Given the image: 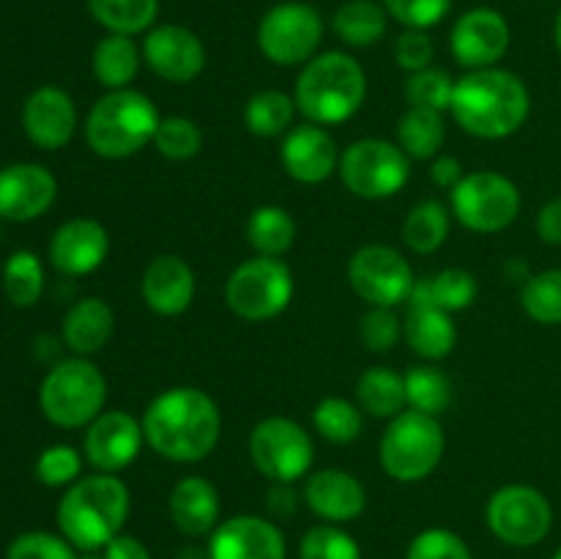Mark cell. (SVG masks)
<instances>
[{"label": "cell", "mask_w": 561, "mask_h": 559, "mask_svg": "<svg viewBox=\"0 0 561 559\" xmlns=\"http://www.w3.org/2000/svg\"><path fill=\"white\" fill-rule=\"evenodd\" d=\"M463 164H460V159L449 157V153H438L436 159H433L431 164V181L436 186H442V190H449L453 192L455 186L463 181Z\"/></svg>", "instance_id": "51"}, {"label": "cell", "mask_w": 561, "mask_h": 559, "mask_svg": "<svg viewBox=\"0 0 561 559\" xmlns=\"http://www.w3.org/2000/svg\"><path fill=\"white\" fill-rule=\"evenodd\" d=\"M485 518L499 540L513 548H529L548 537L553 526V510L546 493L513 482L493 493Z\"/></svg>", "instance_id": "13"}, {"label": "cell", "mask_w": 561, "mask_h": 559, "mask_svg": "<svg viewBox=\"0 0 561 559\" xmlns=\"http://www.w3.org/2000/svg\"><path fill=\"white\" fill-rule=\"evenodd\" d=\"M348 283L370 307H394L409 299L414 288L411 263L387 244H367L348 261Z\"/></svg>", "instance_id": "14"}, {"label": "cell", "mask_w": 561, "mask_h": 559, "mask_svg": "<svg viewBox=\"0 0 561 559\" xmlns=\"http://www.w3.org/2000/svg\"><path fill=\"white\" fill-rule=\"evenodd\" d=\"M82 471V458L75 447L69 444H53V447L44 449L36 460V477L38 482L49 488L71 486V482L80 480Z\"/></svg>", "instance_id": "44"}, {"label": "cell", "mask_w": 561, "mask_h": 559, "mask_svg": "<svg viewBox=\"0 0 561 559\" xmlns=\"http://www.w3.org/2000/svg\"><path fill=\"white\" fill-rule=\"evenodd\" d=\"M115 332V312L99 296H85L64 318V340L77 356H91L110 343Z\"/></svg>", "instance_id": "26"}, {"label": "cell", "mask_w": 561, "mask_h": 559, "mask_svg": "<svg viewBox=\"0 0 561 559\" xmlns=\"http://www.w3.org/2000/svg\"><path fill=\"white\" fill-rule=\"evenodd\" d=\"M299 559H362V551L348 532L334 524H321L301 537Z\"/></svg>", "instance_id": "43"}, {"label": "cell", "mask_w": 561, "mask_h": 559, "mask_svg": "<svg viewBox=\"0 0 561 559\" xmlns=\"http://www.w3.org/2000/svg\"><path fill=\"white\" fill-rule=\"evenodd\" d=\"M356 400L365 414L376 420H392L409 409L405 398V378L389 367H370L356 381Z\"/></svg>", "instance_id": "30"}, {"label": "cell", "mask_w": 561, "mask_h": 559, "mask_svg": "<svg viewBox=\"0 0 561 559\" xmlns=\"http://www.w3.org/2000/svg\"><path fill=\"white\" fill-rule=\"evenodd\" d=\"M294 299V274L279 258L255 255L239 263L225 285V301L244 321H272Z\"/></svg>", "instance_id": "9"}, {"label": "cell", "mask_w": 561, "mask_h": 559, "mask_svg": "<svg viewBox=\"0 0 561 559\" xmlns=\"http://www.w3.org/2000/svg\"><path fill=\"white\" fill-rule=\"evenodd\" d=\"M520 305L526 316L546 327L561 323V269L531 274L520 288Z\"/></svg>", "instance_id": "40"}, {"label": "cell", "mask_w": 561, "mask_h": 559, "mask_svg": "<svg viewBox=\"0 0 561 559\" xmlns=\"http://www.w3.org/2000/svg\"><path fill=\"white\" fill-rule=\"evenodd\" d=\"M22 126L33 146L58 151L75 137L77 107L64 88L42 85L27 96L22 107Z\"/></svg>", "instance_id": "22"}, {"label": "cell", "mask_w": 561, "mask_h": 559, "mask_svg": "<svg viewBox=\"0 0 561 559\" xmlns=\"http://www.w3.org/2000/svg\"><path fill=\"white\" fill-rule=\"evenodd\" d=\"M444 447H447V438H444L438 417L405 409L389 420L381 436V447H378V458L392 480L420 482L431 477L442 464Z\"/></svg>", "instance_id": "7"}, {"label": "cell", "mask_w": 561, "mask_h": 559, "mask_svg": "<svg viewBox=\"0 0 561 559\" xmlns=\"http://www.w3.org/2000/svg\"><path fill=\"white\" fill-rule=\"evenodd\" d=\"M110 255V233L99 219L77 217L60 225L49 241V261L66 277L96 272Z\"/></svg>", "instance_id": "19"}, {"label": "cell", "mask_w": 561, "mask_h": 559, "mask_svg": "<svg viewBox=\"0 0 561 559\" xmlns=\"http://www.w3.org/2000/svg\"><path fill=\"white\" fill-rule=\"evenodd\" d=\"M405 398L409 409L422 411V414L438 417L453 403V384L438 367L416 365L405 373Z\"/></svg>", "instance_id": "37"}, {"label": "cell", "mask_w": 561, "mask_h": 559, "mask_svg": "<svg viewBox=\"0 0 561 559\" xmlns=\"http://www.w3.org/2000/svg\"><path fill=\"white\" fill-rule=\"evenodd\" d=\"M208 559H285V537L274 521L233 515L208 537Z\"/></svg>", "instance_id": "18"}, {"label": "cell", "mask_w": 561, "mask_h": 559, "mask_svg": "<svg viewBox=\"0 0 561 559\" xmlns=\"http://www.w3.org/2000/svg\"><path fill=\"white\" fill-rule=\"evenodd\" d=\"M433 38L427 36V31H416V27H405L398 38H394V60H398L400 69H405L409 75L414 71L427 69L433 64Z\"/></svg>", "instance_id": "49"}, {"label": "cell", "mask_w": 561, "mask_h": 559, "mask_svg": "<svg viewBox=\"0 0 561 559\" xmlns=\"http://www.w3.org/2000/svg\"><path fill=\"white\" fill-rule=\"evenodd\" d=\"M537 236L546 244L561 247V197H553L537 214Z\"/></svg>", "instance_id": "50"}, {"label": "cell", "mask_w": 561, "mask_h": 559, "mask_svg": "<svg viewBox=\"0 0 561 559\" xmlns=\"http://www.w3.org/2000/svg\"><path fill=\"white\" fill-rule=\"evenodd\" d=\"M153 148L173 162L195 159L203 148V129L186 115H168V118L159 121Z\"/></svg>", "instance_id": "41"}, {"label": "cell", "mask_w": 561, "mask_h": 559, "mask_svg": "<svg viewBox=\"0 0 561 559\" xmlns=\"http://www.w3.org/2000/svg\"><path fill=\"white\" fill-rule=\"evenodd\" d=\"M305 502L318 518L329 524H345L365 513L367 491L351 471L321 469L307 477Z\"/></svg>", "instance_id": "23"}, {"label": "cell", "mask_w": 561, "mask_h": 559, "mask_svg": "<svg viewBox=\"0 0 561 559\" xmlns=\"http://www.w3.org/2000/svg\"><path fill=\"white\" fill-rule=\"evenodd\" d=\"M107 403V378L88 356L64 360L44 376L38 406L58 427H88Z\"/></svg>", "instance_id": "6"}, {"label": "cell", "mask_w": 561, "mask_h": 559, "mask_svg": "<svg viewBox=\"0 0 561 559\" xmlns=\"http://www.w3.org/2000/svg\"><path fill=\"white\" fill-rule=\"evenodd\" d=\"M449 49L453 58L469 71L491 69L507 55L510 49V25L502 11L469 9L458 16L453 33H449Z\"/></svg>", "instance_id": "16"}, {"label": "cell", "mask_w": 561, "mask_h": 559, "mask_svg": "<svg viewBox=\"0 0 561 559\" xmlns=\"http://www.w3.org/2000/svg\"><path fill=\"white\" fill-rule=\"evenodd\" d=\"M340 181L362 201H383L409 184L411 159L398 142L383 137H362L340 153Z\"/></svg>", "instance_id": "8"}, {"label": "cell", "mask_w": 561, "mask_h": 559, "mask_svg": "<svg viewBox=\"0 0 561 559\" xmlns=\"http://www.w3.org/2000/svg\"><path fill=\"white\" fill-rule=\"evenodd\" d=\"M553 559H561V548H559V551H557V554H553Z\"/></svg>", "instance_id": "57"}, {"label": "cell", "mask_w": 561, "mask_h": 559, "mask_svg": "<svg viewBox=\"0 0 561 559\" xmlns=\"http://www.w3.org/2000/svg\"><path fill=\"white\" fill-rule=\"evenodd\" d=\"M449 206L463 228L474 233H499L518 217L520 192L507 175L496 170H477L466 173L463 181L449 192Z\"/></svg>", "instance_id": "10"}, {"label": "cell", "mask_w": 561, "mask_h": 559, "mask_svg": "<svg viewBox=\"0 0 561 559\" xmlns=\"http://www.w3.org/2000/svg\"><path fill=\"white\" fill-rule=\"evenodd\" d=\"M403 338L422 360H444L458 343L453 316L438 307H409L403 321Z\"/></svg>", "instance_id": "28"}, {"label": "cell", "mask_w": 561, "mask_h": 559, "mask_svg": "<svg viewBox=\"0 0 561 559\" xmlns=\"http://www.w3.org/2000/svg\"><path fill=\"white\" fill-rule=\"evenodd\" d=\"M142 442H146L142 422H137L126 411H102L88 425L82 449H85V460L93 469L115 475V471L135 464Z\"/></svg>", "instance_id": "17"}, {"label": "cell", "mask_w": 561, "mask_h": 559, "mask_svg": "<svg viewBox=\"0 0 561 559\" xmlns=\"http://www.w3.org/2000/svg\"><path fill=\"white\" fill-rule=\"evenodd\" d=\"M477 299V280L466 269L449 266L431 277H420L411 288L405 305L409 307H438L444 312H458L471 307Z\"/></svg>", "instance_id": "27"}, {"label": "cell", "mask_w": 561, "mask_h": 559, "mask_svg": "<svg viewBox=\"0 0 561 559\" xmlns=\"http://www.w3.org/2000/svg\"><path fill=\"white\" fill-rule=\"evenodd\" d=\"M312 425L327 442L351 444L365 431V411L345 398H323L312 411Z\"/></svg>", "instance_id": "38"}, {"label": "cell", "mask_w": 561, "mask_h": 559, "mask_svg": "<svg viewBox=\"0 0 561 559\" xmlns=\"http://www.w3.org/2000/svg\"><path fill=\"white\" fill-rule=\"evenodd\" d=\"M5 559H77L75 546L66 537L49 532H25L9 546Z\"/></svg>", "instance_id": "48"}, {"label": "cell", "mask_w": 561, "mask_h": 559, "mask_svg": "<svg viewBox=\"0 0 561 559\" xmlns=\"http://www.w3.org/2000/svg\"><path fill=\"white\" fill-rule=\"evenodd\" d=\"M323 42V16L316 5L285 0L257 22V47L272 64L299 66L316 58Z\"/></svg>", "instance_id": "11"}, {"label": "cell", "mask_w": 561, "mask_h": 559, "mask_svg": "<svg viewBox=\"0 0 561 559\" xmlns=\"http://www.w3.org/2000/svg\"><path fill=\"white\" fill-rule=\"evenodd\" d=\"M142 433L157 455L173 464H195L217 449L222 414L217 400L197 387H173L148 403Z\"/></svg>", "instance_id": "1"}, {"label": "cell", "mask_w": 561, "mask_h": 559, "mask_svg": "<svg viewBox=\"0 0 561 559\" xmlns=\"http://www.w3.org/2000/svg\"><path fill=\"white\" fill-rule=\"evenodd\" d=\"M252 466L272 482H296L310 471L316 447L305 427L288 417H266L250 433Z\"/></svg>", "instance_id": "12"}, {"label": "cell", "mask_w": 561, "mask_h": 559, "mask_svg": "<svg viewBox=\"0 0 561 559\" xmlns=\"http://www.w3.org/2000/svg\"><path fill=\"white\" fill-rule=\"evenodd\" d=\"M381 5L403 27L427 31L449 14L453 0H381Z\"/></svg>", "instance_id": "46"}, {"label": "cell", "mask_w": 561, "mask_h": 559, "mask_svg": "<svg viewBox=\"0 0 561 559\" xmlns=\"http://www.w3.org/2000/svg\"><path fill=\"white\" fill-rule=\"evenodd\" d=\"M142 60L164 82L186 85L206 69L201 36L184 25H153L142 38Z\"/></svg>", "instance_id": "15"}, {"label": "cell", "mask_w": 561, "mask_h": 559, "mask_svg": "<svg viewBox=\"0 0 561 559\" xmlns=\"http://www.w3.org/2000/svg\"><path fill=\"white\" fill-rule=\"evenodd\" d=\"M389 14L376 0H345L332 16V31L348 47H370L387 33Z\"/></svg>", "instance_id": "31"}, {"label": "cell", "mask_w": 561, "mask_h": 559, "mask_svg": "<svg viewBox=\"0 0 561 559\" xmlns=\"http://www.w3.org/2000/svg\"><path fill=\"white\" fill-rule=\"evenodd\" d=\"M93 20L107 33H124V36H137L148 33L157 22L159 0H85Z\"/></svg>", "instance_id": "34"}, {"label": "cell", "mask_w": 561, "mask_h": 559, "mask_svg": "<svg viewBox=\"0 0 561 559\" xmlns=\"http://www.w3.org/2000/svg\"><path fill=\"white\" fill-rule=\"evenodd\" d=\"M400 334H403V323L394 316L392 307H370V310L362 316L359 338L367 351H376V354L392 351L394 343L400 340Z\"/></svg>", "instance_id": "45"}, {"label": "cell", "mask_w": 561, "mask_h": 559, "mask_svg": "<svg viewBox=\"0 0 561 559\" xmlns=\"http://www.w3.org/2000/svg\"><path fill=\"white\" fill-rule=\"evenodd\" d=\"M175 559H208V548L206 551H201V548H184Z\"/></svg>", "instance_id": "54"}, {"label": "cell", "mask_w": 561, "mask_h": 559, "mask_svg": "<svg viewBox=\"0 0 561 559\" xmlns=\"http://www.w3.org/2000/svg\"><path fill=\"white\" fill-rule=\"evenodd\" d=\"M58 195V181L44 164L16 162L0 170V217L27 223L47 212Z\"/></svg>", "instance_id": "20"}, {"label": "cell", "mask_w": 561, "mask_h": 559, "mask_svg": "<svg viewBox=\"0 0 561 559\" xmlns=\"http://www.w3.org/2000/svg\"><path fill=\"white\" fill-rule=\"evenodd\" d=\"M367 96V77L359 60L340 49L307 60L296 80V110L310 124L332 126L354 118Z\"/></svg>", "instance_id": "4"}, {"label": "cell", "mask_w": 561, "mask_h": 559, "mask_svg": "<svg viewBox=\"0 0 561 559\" xmlns=\"http://www.w3.org/2000/svg\"><path fill=\"white\" fill-rule=\"evenodd\" d=\"M405 559H471V551L463 537L436 526V529L420 532L411 540Z\"/></svg>", "instance_id": "47"}, {"label": "cell", "mask_w": 561, "mask_h": 559, "mask_svg": "<svg viewBox=\"0 0 561 559\" xmlns=\"http://www.w3.org/2000/svg\"><path fill=\"white\" fill-rule=\"evenodd\" d=\"M531 96L526 82L507 69H477L455 82L453 118L469 135L504 140L526 124Z\"/></svg>", "instance_id": "2"}, {"label": "cell", "mask_w": 561, "mask_h": 559, "mask_svg": "<svg viewBox=\"0 0 561 559\" xmlns=\"http://www.w3.org/2000/svg\"><path fill=\"white\" fill-rule=\"evenodd\" d=\"M82 559H102V557H96V554H85V557Z\"/></svg>", "instance_id": "56"}, {"label": "cell", "mask_w": 561, "mask_h": 559, "mask_svg": "<svg viewBox=\"0 0 561 559\" xmlns=\"http://www.w3.org/2000/svg\"><path fill=\"white\" fill-rule=\"evenodd\" d=\"M553 38H557V47H559V55H561V11L557 16V25H553Z\"/></svg>", "instance_id": "55"}, {"label": "cell", "mask_w": 561, "mask_h": 559, "mask_svg": "<svg viewBox=\"0 0 561 559\" xmlns=\"http://www.w3.org/2000/svg\"><path fill=\"white\" fill-rule=\"evenodd\" d=\"M294 96L283 91H257L252 93L244 107V124L255 137H285L294 129L296 118Z\"/></svg>", "instance_id": "33"}, {"label": "cell", "mask_w": 561, "mask_h": 559, "mask_svg": "<svg viewBox=\"0 0 561 559\" xmlns=\"http://www.w3.org/2000/svg\"><path fill=\"white\" fill-rule=\"evenodd\" d=\"M268 510L272 515L277 518H288L294 515L296 510V491H294V482H274L272 491H268Z\"/></svg>", "instance_id": "53"}, {"label": "cell", "mask_w": 561, "mask_h": 559, "mask_svg": "<svg viewBox=\"0 0 561 559\" xmlns=\"http://www.w3.org/2000/svg\"><path fill=\"white\" fill-rule=\"evenodd\" d=\"M195 272L179 255H157L142 272V301L157 316H181L195 299Z\"/></svg>", "instance_id": "24"}, {"label": "cell", "mask_w": 561, "mask_h": 559, "mask_svg": "<svg viewBox=\"0 0 561 559\" xmlns=\"http://www.w3.org/2000/svg\"><path fill=\"white\" fill-rule=\"evenodd\" d=\"M162 121L157 104L135 88L107 91L91 107L85 121V140L96 157L126 159L153 142Z\"/></svg>", "instance_id": "5"}, {"label": "cell", "mask_w": 561, "mask_h": 559, "mask_svg": "<svg viewBox=\"0 0 561 559\" xmlns=\"http://www.w3.org/2000/svg\"><path fill=\"white\" fill-rule=\"evenodd\" d=\"M3 290L11 305L33 307L42 299L44 266L36 252L16 250L3 266Z\"/></svg>", "instance_id": "39"}, {"label": "cell", "mask_w": 561, "mask_h": 559, "mask_svg": "<svg viewBox=\"0 0 561 559\" xmlns=\"http://www.w3.org/2000/svg\"><path fill=\"white\" fill-rule=\"evenodd\" d=\"M170 518L186 537H206L217 529L219 491L206 477H184L168 499Z\"/></svg>", "instance_id": "25"}, {"label": "cell", "mask_w": 561, "mask_h": 559, "mask_svg": "<svg viewBox=\"0 0 561 559\" xmlns=\"http://www.w3.org/2000/svg\"><path fill=\"white\" fill-rule=\"evenodd\" d=\"M142 64V49L124 33H107L93 49V77L107 91L129 88Z\"/></svg>", "instance_id": "29"}, {"label": "cell", "mask_w": 561, "mask_h": 559, "mask_svg": "<svg viewBox=\"0 0 561 559\" xmlns=\"http://www.w3.org/2000/svg\"><path fill=\"white\" fill-rule=\"evenodd\" d=\"M447 137L444 113L425 107H409L398 124V146L409 159H436Z\"/></svg>", "instance_id": "32"}, {"label": "cell", "mask_w": 561, "mask_h": 559, "mask_svg": "<svg viewBox=\"0 0 561 559\" xmlns=\"http://www.w3.org/2000/svg\"><path fill=\"white\" fill-rule=\"evenodd\" d=\"M285 173L299 184H323L332 173H337L340 151L334 137L318 124H299L283 137L279 148Z\"/></svg>", "instance_id": "21"}, {"label": "cell", "mask_w": 561, "mask_h": 559, "mask_svg": "<svg viewBox=\"0 0 561 559\" xmlns=\"http://www.w3.org/2000/svg\"><path fill=\"white\" fill-rule=\"evenodd\" d=\"M129 488L121 477L99 471L71 482L58 504V526L80 551H102L129 518Z\"/></svg>", "instance_id": "3"}, {"label": "cell", "mask_w": 561, "mask_h": 559, "mask_svg": "<svg viewBox=\"0 0 561 559\" xmlns=\"http://www.w3.org/2000/svg\"><path fill=\"white\" fill-rule=\"evenodd\" d=\"M102 559H153L146 543L131 535H118L102 548Z\"/></svg>", "instance_id": "52"}, {"label": "cell", "mask_w": 561, "mask_h": 559, "mask_svg": "<svg viewBox=\"0 0 561 559\" xmlns=\"http://www.w3.org/2000/svg\"><path fill=\"white\" fill-rule=\"evenodd\" d=\"M453 93L455 80L444 69H436V66L414 71V75L405 80V99H409V107H425L444 113V110L453 107Z\"/></svg>", "instance_id": "42"}, {"label": "cell", "mask_w": 561, "mask_h": 559, "mask_svg": "<svg viewBox=\"0 0 561 559\" xmlns=\"http://www.w3.org/2000/svg\"><path fill=\"white\" fill-rule=\"evenodd\" d=\"M247 241L257 255L279 258L296 241V223L283 206H257L247 223Z\"/></svg>", "instance_id": "35"}, {"label": "cell", "mask_w": 561, "mask_h": 559, "mask_svg": "<svg viewBox=\"0 0 561 559\" xmlns=\"http://www.w3.org/2000/svg\"><path fill=\"white\" fill-rule=\"evenodd\" d=\"M449 214L453 212H447V206L438 201L416 203L403 223L405 247L420 252V255H431V252H436L449 236V225H453Z\"/></svg>", "instance_id": "36"}]
</instances>
